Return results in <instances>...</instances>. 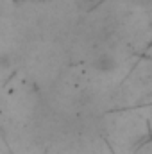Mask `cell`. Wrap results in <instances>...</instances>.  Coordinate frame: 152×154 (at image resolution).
Wrapping results in <instances>:
<instances>
[{
	"instance_id": "cell-1",
	"label": "cell",
	"mask_w": 152,
	"mask_h": 154,
	"mask_svg": "<svg viewBox=\"0 0 152 154\" xmlns=\"http://www.w3.org/2000/svg\"><path fill=\"white\" fill-rule=\"evenodd\" d=\"M93 68L100 74H109L116 68V59L111 54H100L93 59Z\"/></svg>"
},
{
	"instance_id": "cell-2",
	"label": "cell",
	"mask_w": 152,
	"mask_h": 154,
	"mask_svg": "<svg viewBox=\"0 0 152 154\" xmlns=\"http://www.w3.org/2000/svg\"><path fill=\"white\" fill-rule=\"evenodd\" d=\"M0 65H2V66H7V65H9V57H7L5 54L0 56Z\"/></svg>"
}]
</instances>
